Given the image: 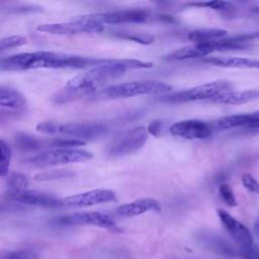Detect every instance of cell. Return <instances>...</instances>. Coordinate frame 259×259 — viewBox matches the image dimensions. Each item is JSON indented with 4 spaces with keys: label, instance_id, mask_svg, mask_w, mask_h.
<instances>
[{
    "label": "cell",
    "instance_id": "6da1fadb",
    "mask_svg": "<svg viewBox=\"0 0 259 259\" xmlns=\"http://www.w3.org/2000/svg\"><path fill=\"white\" fill-rule=\"evenodd\" d=\"M153 63L134 59H118L104 61L83 73L70 79L66 85L53 97L56 103H66L80 97L92 96L110 81L121 77L127 69H148Z\"/></svg>",
    "mask_w": 259,
    "mask_h": 259
},
{
    "label": "cell",
    "instance_id": "7a4b0ae2",
    "mask_svg": "<svg viewBox=\"0 0 259 259\" xmlns=\"http://www.w3.org/2000/svg\"><path fill=\"white\" fill-rule=\"evenodd\" d=\"M103 59L61 54L49 51L20 53L0 59L1 71H26L34 69H84L92 68Z\"/></svg>",
    "mask_w": 259,
    "mask_h": 259
},
{
    "label": "cell",
    "instance_id": "3957f363",
    "mask_svg": "<svg viewBox=\"0 0 259 259\" xmlns=\"http://www.w3.org/2000/svg\"><path fill=\"white\" fill-rule=\"evenodd\" d=\"M171 91L172 87L165 82L145 80L114 84L101 89L92 96L102 99H117L134 97L138 95H163Z\"/></svg>",
    "mask_w": 259,
    "mask_h": 259
},
{
    "label": "cell",
    "instance_id": "277c9868",
    "mask_svg": "<svg viewBox=\"0 0 259 259\" xmlns=\"http://www.w3.org/2000/svg\"><path fill=\"white\" fill-rule=\"evenodd\" d=\"M93 158L91 152L80 149H51L40 152L34 156L25 159V164L37 167L46 168L51 166H59L66 164L82 163L89 161Z\"/></svg>",
    "mask_w": 259,
    "mask_h": 259
},
{
    "label": "cell",
    "instance_id": "5b68a950",
    "mask_svg": "<svg viewBox=\"0 0 259 259\" xmlns=\"http://www.w3.org/2000/svg\"><path fill=\"white\" fill-rule=\"evenodd\" d=\"M232 84L226 81H215L209 82L201 85L194 86L192 88L178 91L172 94H166L160 98V100L165 102L177 103V102H188L203 99H211L219 94L230 91Z\"/></svg>",
    "mask_w": 259,
    "mask_h": 259
},
{
    "label": "cell",
    "instance_id": "8992f818",
    "mask_svg": "<svg viewBox=\"0 0 259 259\" xmlns=\"http://www.w3.org/2000/svg\"><path fill=\"white\" fill-rule=\"evenodd\" d=\"M148 131L139 125L118 135L108 146L107 152L110 156L120 157L132 155L144 147L148 140Z\"/></svg>",
    "mask_w": 259,
    "mask_h": 259
},
{
    "label": "cell",
    "instance_id": "52a82bcc",
    "mask_svg": "<svg viewBox=\"0 0 259 259\" xmlns=\"http://www.w3.org/2000/svg\"><path fill=\"white\" fill-rule=\"evenodd\" d=\"M104 29V25L86 20L78 15L69 22H56L39 24L36 30L44 33L56 34V35H73L79 33H95L101 32Z\"/></svg>",
    "mask_w": 259,
    "mask_h": 259
},
{
    "label": "cell",
    "instance_id": "ba28073f",
    "mask_svg": "<svg viewBox=\"0 0 259 259\" xmlns=\"http://www.w3.org/2000/svg\"><path fill=\"white\" fill-rule=\"evenodd\" d=\"M81 17L101 25L119 24V23H142L148 20L149 13L144 9H128V10L84 14V15H81Z\"/></svg>",
    "mask_w": 259,
    "mask_h": 259
},
{
    "label": "cell",
    "instance_id": "9c48e42d",
    "mask_svg": "<svg viewBox=\"0 0 259 259\" xmlns=\"http://www.w3.org/2000/svg\"><path fill=\"white\" fill-rule=\"evenodd\" d=\"M107 126L102 122L84 121V122H68L58 125L57 134L72 137L86 143V141L96 140L107 133Z\"/></svg>",
    "mask_w": 259,
    "mask_h": 259
},
{
    "label": "cell",
    "instance_id": "30bf717a",
    "mask_svg": "<svg viewBox=\"0 0 259 259\" xmlns=\"http://www.w3.org/2000/svg\"><path fill=\"white\" fill-rule=\"evenodd\" d=\"M56 224L61 226L89 225L107 230L115 228L114 221L106 213L98 211H82L59 217L55 220Z\"/></svg>",
    "mask_w": 259,
    "mask_h": 259
},
{
    "label": "cell",
    "instance_id": "8fae6325",
    "mask_svg": "<svg viewBox=\"0 0 259 259\" xmlns=\"http://www.w3.org/2000/svg\"><path fill=\"white\" fill-rule=\"evenodd\" d=\"M169 132L172 136L187 140H204L211 136L213 130L210 123L201 119H184L173 123Z\"/></svg>",
    "mask_w": 259,
    "mask_h": 259
},
{
    "label": "cell",
    "instance_id": "7c38bea8",
    "mask_svg": "<svg viewBox=\"0 0 259 259\" xmlns=\"http://www.w3.org/2000/svg\"><path fill=\"white\" fill-rule=\"evenodd\" d=\"M5 196L10 200L29 205H36L47 208H57L62 206L60 198H57L53 194L35 190L8 189L5 192Z\"/></svg>",
    "mask_w": 259,
    "mask_h": 259
},
{
    "label": "cell",
    "instance_id": "4fadbf2b",
    "mask_svg": "<svg viewBox=\"0 0 259 259\" xmlns=\"http://www.w3.org/2000/svg\"><path fill=\"white\" fill-rule=\"evenodd\" d=\"M116 200V195L109 189H93L78 193L61 199L62 206L87 207L96 204L111 202Z\"/></svg>",
    "mask_w": 259,
    "mask_h": 259
},
{
    "label": "cell",
    "instance_id": "5bb4252c",
    "mask_svg": "<svg viewBox=\"0 0 259 259\" xmlns=\"http://www.w3.org/2000/svg\"><path fill=\"white\" fill-rule=\"evenodd\" d=\"M218 215L229 235L241 248H247L253 245V237L242 223L222 208L218 209Z\"/></svg>",
    "mask_w": 259,
    "mask_h": 259
},
{
    "label": "cell",
    "instance_id": "9a60e30c",
    "mask_svg": "<svg viewBox=\"0 0 259 259\" xmlns=\"http://www.w3.org/2000/svg\"><path fill=\"white\" fill-rule=\"evenodd\" d=\"M161 204L154 198H140L135 201L124 203L116 208V212L120 217L132 218L146 213L148 211H160Z\"/></svg>",
    "mask_w": 259,
    "mask_h": 259
},
{
    "label": "cell",
    "instance_id": "2e32d148",
    "mask_svg": "<svg viewBox=\"0 0 259 259\" xmlns=\"http://www.w3.org/2000/svg\"><path fill=\"white\" fill-rule=\"evenodd\" d=\"M215 52L212 46L208 42L203 44H194L192 46L180 48L175 50L164 57L167 61H183L188 59H196L207 57L211 53Z\"/></svg>",
    "mask_w": 259,
    "mask_h": 259
},
{
    "label": "cell",
    "instance_id": "e0dca14e",
    "mask_svg": "<svg viewBox=\"0 0 259 259\" xmlns=\"http://www.w3.org/2000/svg\"><path fill=\"white\" fill-rule=\"evenodd\" d=\"M203 63L221 67V68H235V69H252L259 70V60L239 57H208L202 60Z\"/></svg>",
    "mask_w": 259,
    "mask_h": 259
},
{
    "label": "cell",
    "instance_id": "ac0fdd59",
    "mask_svg": "<svg viewBox=\"0 0 259 259\" xmlns=\"http://www.w3.org/2000/svg\"><path fill=\"white\" fill-rule=\"evenodd\" d=\"M259 98V90H242V91H227L211 98L210 101L220 104L238 105L253 101Z\"/></svg>",
    "mask_w": 259,
    "mask_h": 259
},
{
    "label": "cell",
    "instance_id": "d6986e66",
    "mask_svg": "<svg viewBox=\"0 0 259 259\" xmlns=\"http://www.w3.org/2000/svg\"><path fill=\"white\" fill-rule=\"evenodd\" d=\"M25 103H26L25 97L19 91L12 88L0 87V106L1 107L11 108V109H20L25 106Z\"/></svg>",
    "mask_w": 259,
    "mask_h": 259
},
{
    "label": "cell",
    "instance_id": "ffe728a7",
    "mask_svg": "<svg viewBox=\"0 0 259 259\" xmlns=\"http://www.w3.org/2000/svg\"><path fill=\"white\" fill-rule=\"evenodd\" d=\"M228 31L223 28H199L189 32L188 38L194 44H203L225 37Z\"/></svg>",
    "mask_w": 259,
    "mask_h": 259
},
{
    "label": "cell",
    "instance_id": "44dd1931",
    "mask_svg": "<svg viewBox=\"0 0 259 259\" xmlns=\"http://www.w3.org/2000/svg\"><path fill=\"white\" fill-rule=\"evenodd\" d=\"M48 142L37 137L30 136L26 133H16L14 136V144L16 148L25 151L38 150L44 147H48Z\"/></svg>",
    "mask_w": 259,
    "mask_h": 259
},
{
    "label": "cell",
    "instance_id": "7402d4cb",
    "mask_svg": "<svg viewBox=\"0 0 259 259\" xmlns=\"http://www.w3.org/2000/svg\"><path fill=\"white\" fill-rule=\"evenodd\" d=\"M248 122V113L226 115L211 122L212 130H230L239 126H246Z\"/></svg>",
    "mask_w": 259,
    "mask_h": 259
},
{
    "label": "cell",
    "instance_id": "603a6c76",
    "mask_svg": "<svg viewBox=\"0 0 259 259\" xmlns=\"http://www.w3.org/2000/svg\"><path fill=\"white\" fill-rule=\"evenodd\" d=\"M11 156L12 153L10 146L0 138V177H5L8 175Z\"/></svg>",
    "mask_w": 259,
    "mask_h": 259
},
{
    "label": "cell",
    "instance_id": "cb8c5ba5",
    "mask_svg": "<svg viewBox=\"0 0 259 259\" xmlns=\"http://www.w3.org/2000/svg\"><path fill=\"white\" fill-rule=\"evenodd\" d=\"M73 175V173L69 170H49L44 171L41 173H38L34 176V180L36 181H47V180H55V179H63V178H69Z\"/></svg>",
    "mask_w": 259,
    "mask_h": 259
},
{
    "label": "cell",
    "instance_id": "d4e9b609",
    "mask_svg": "<svg viewBox=\"0 0 259 259\" xmlns=\"http://www.w3.org/2000/svg\"><path fill=\"white\" fill-rule=\"evenodd\" d=\"M7 185L11 190H24L28 186V180L23 174L13 172L7 179Z\"/></svg>",
    "mask_w": 259,
    "mask_h": 259
},
{
    "label": "cell",
    "instance_id": "484cf974",
    "mask_svg": "<svg viewBox=\"0 0 259 259\" xmlns=\"http://www.w3.org/2000/svg\"><path fill=\"white\" fill-rule=\"evenodd\" d=\"M36 253L30 248H23L16 251H8L0 255V259H35Z\"/></svg>",
    "mask_w": 259,
    "mask_h": 259
},
{
    "label": "cell",
    "instance_id": "4316f807",
    "mask_svg": "<svg viewBox=\"0 0 259 259\" xmlns=\"http://www.w3.org/2000/svg\"><path fill=\"white\" fill-rule=\"evenodd\" d=\"M27 41L24 35L16 34V35H9L0 39V50H6L11 48H17L25 45Z\"/></svg>",
    "mask_w": 259,
    "mask_h": 259
},
{
    "label": "cell",
    "instance_id": "83f0119b",
    "mask_svg": "<svg viewBox=\"0 0 259 259\" xmlns=\"http://www.w3.org/2000/svg\"><path fill=\"white\" fill-rule=\"evenodd\" d=\"M188 6L202 7V8L207 7L213 10H226V9H229L232 6V4L224 0H211V1H204V2H191V3H188Z\"/></svg>",
    "mask_w": 259,
    "mask_h": 259
},
{
    "label": "cell",
    "instance_id": "f1b7e54d",
    "mask_svg": "<svg viewBox=\"0 0 259 259\" xmlns=\"http://www.w3.org/2000/svg\"><path fill=\"white\" fill-rule=\"evenodd\" d=\"M219 194L221 196V198L223 199V201L228 205V206H237L238 202L237 199L235 197V194L232 190V188L230 187V185H228L227 183H222L219 187Z\"/></svg>",
    "mask_w": 259,
    "mask_h": 259
},
{
    "label": "cell",
    "instance_id": "f546056e",
    "mask_svg": "<svg viewBox=\"0 0 259 259\" xmlns=\"http://www.w3.org/2000/svg\"><path fill=\"white\" fill-rule=\"evenodd\" d=\"M241 179L242 184L246 189H248L252 193L259 194V182L250 173H244Z\"/></svg>",
    "mask_w": 259,
    "mask_h": 259
},
{
    "label": "cell",
    "instance_id": "4dcf8cb0",
    "mask_svg": "<svg viewBox=\"0 0 259 259\" xmlns=\"http://www.w3.org/2000/svg\"><path fill=\"white\" fill-rule=\"evenodd\" d=\"M59 123L54 121H41L35 126V130L45 135H57Z\"/></svg>",
    "mask_w": 259,
    "mask_h": 259
},
{
    "label": "cell",
    "instance_id": "1f68e13d",
    "mask_svg": "<svg viewBox=\"0 0 259 259\" xmlns=\"http://www.w3.org/2000/svg\"><path fill=\"white\" fill-rule=\"evenodd\" d=\"M118 36H121L123 38L130 39V40H134V41H138L140 44H144V45H149L151 42L154 41V37L152 35L149 34H133V33H120L118 34Z\"/></svg>",
    "mask_w": 259,
    "mask_h": 259
},
{
    "label": "cell",
    "instance_id": "d6a6232c",
    "mask_svg": "<svg viewBox=\"0 0 259 259\" xmlns=\"http://www.w3.org/2000/svg\"><path fill=\"white\" fill-rule=\"evenodd\" d=\"M240 256L242 259H259V249L253 245L247 248H241Z\"/></svg>",
    "mask_w": 259,
    "mask_h": 259
},
{
    "label": "cell",
    "instance_id": "836d02e7",
    "mask_svg": "<svg viewBox=\"0 0 259 259\" xmlns=\"http://www.w3.org/2000/svg\"><path fill=\"white\" fill-rule=\"evenodd\" d=\"M164 127V123L161 120H154L148 125V134L154 136V137H160L162 135Z\"/></svg>",
    "mask_w": 259,
    "mask_h": 259
},
{
    "label": "cell",
    "instance_id": "e575fe53",
    "mask_svg": "<svg viewBox=\"0 0 259 259\" xmlns=\"http://www.w3.org/2000/svg\"><path fill=\"white\" fill-rule=\"evenodd\" d=\"M246 126L251 128H259V110L248 113V122Z\"/></svg>",
    "mask_w": 259,
    "mask_h": 259
},
{
    "label": "cell",
    "instance_id": "d590c367",
    "mask_svg": "<svg viewBox=\"0 0 259 259\" xmlns=\"http://www.w3.org/2000/svg\"><path fill=\"white\" fill-rule=\"evenodd\" d=\"M254 231H255L256 236L259 238V215L257 217V219H256V221H255V224H254Z\"/></svg>",
    "mask_w": 259,
    "mask_h": 259
},
{
    "label": "cell",
    "instance_id": "8d00e7d4",
    "mask_svg": "<svg viewBox=\"0 0 259 259\" xmlns=\"http://www.w3.org/2000/svg\"><path fill=\"white\" fill-rule=\"evenodd\" d=\"M255 12H257V13H259V7H256L255 9H253Z\"/></svg>",
    "mask_w": 259,
    "mask_h": 259
}]
</instances>
